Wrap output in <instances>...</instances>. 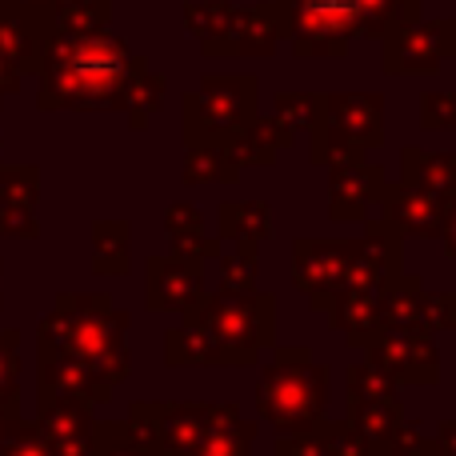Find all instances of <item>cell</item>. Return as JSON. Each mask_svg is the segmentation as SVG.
Wrapping results in <instances>:
<instances>
[{"label":"cell","instance_id":"39","mask_svg":"<svg viewBox=\"0 0 456 456\" xmlns=\"http://www.w3.org/2000/svg\"><path fill=\"white\" fill-rule=\"evenodd\" d=\"M168 244H173V248H168V252H176V256H184V260H200V265H208V260H216V256H221V252H224L221 236H208V232L168 236Z\"/></svg>","mask_w":456,"mask_h":456},{"label":"cell","instance_id":"4","mask_svg":"<svg viewBox=\"0 0 456 456\" xmlns=\"http://www.w3.org/2000/svg\"><path fill=\"white\" fill-rule=\"evenodd\" d=\"M200 316L221 353V369H252L265 348L276 345V297L273 292H205Z\"/></svg>","mask_w":456,"mask_h":456},{"label":"cell","instance_id":"26","mask_svg":"<svg viewBox=\"0 0 456 456\" xmlns=\"http://www.w3.org/2000/svg\"><path fill=\"white\" fill-rule=\"evenodd\" d=\"M401 181L417 184L425 192L449 197L456 189V152H425V149H404L401 152Z\"/></svg>","mask_w":456,"mask_h":456},{"label":"cell","instance_id":"15","mask_svg":"<svg viewBox=\"0 0 456 456\" xmlns=\"http://www.w3.org/2000/svg\"><path fill=\"white\" fill-rule=\"evenodd\" d=\"M380 216L404 236V240H441L444 228V197L425 192L417 184H388L380 197Z\"/></svg>","mask_w":456,"mask_h":456},{"label":"cell","instance_id":"35","mask_svg":"<svg viewBox=\"0 0 456 456\" xmlns=\"http://www.w3.org/2000/svg\"><path fill=\"white\" fill-rule=\"evenodd\" d=\"M216 265H221V289L224 292H252L256 289V276H260V256L256 252H221L216 256Z\"/></svg>","mask_w":456,"mask_h":456},{"label":"cell","instance_id":"48","mask_svg":"<svg viewBox=\"0 0 456 456\" xmlns=\"http://www.w3.org/2000/svg\"><path fill=\"white\" fill-rule=\"evenodd\" d=\"M417 456H456V452H452V449H444V444H436L433 436H428V441H425V449H420Z\"/></svg>","mask_w":456,"mask_h":456},{"label":"cell","instance_id":"14","mask_svg":"<svg viewBox=\"0 0 456 456\" xmlns=\"http://www.w3.org/2000/svg\"><path fill=\"white\" fill-rule=\"evenodd\" d=\"M316 120L337 128L364 152L385 144V96L380 93H321Z\"/></svg>","mask_w":456,"mask_h":456},{"label":"cell","instance_id":"34","mask_svg":"<svg viewBox=\"0 0 456 456\" xmlns=\"http://www.w3.org/2000/svg\"><path fill=\"white\" fill-rule=\"evenodd\" d=\"M0 456H53V452H48V441L40 436L37 420L12 417L0 425Z\"/></svg>","mask_w":456,"mask_h":456},{"label":"cell","instance_id":"19","mask_svg":"<svg viewBox=\"0 0 456 456\" xmlns=\"http://www.w3.org/2000/svg\"><path fill=\"white\" fill-rule=\"evenodd\" d=\"M409 417L401 404V396H369V401H345V420L361 433V441L369 444V456H393V441L401 420Z\"/></svg>","mask_w":456,"mask_h":456},{"label":"cell","instance_id":"5","mask_svg":"<svg viewBox=\"0 0 456 456\" xmlns=\"http://www.w3.org/2000/svg\"><path fill=\"white\" fill-rule=\"evenodd\" d=\"M256 77H205L200 88L184 93L181 101V133L184 144H221L228 133H236L240 125H248L256 112Z\"/></svg>","mask_w":456,"mask_h":456},{"label":"cell","instance_id":"43","mask_svg":"<svg viewBox=\"0 0 456 456\" xmlns=\"http://www.w3.org/2000/svg\"><path fill=\"white\" fill-rule=\"evenodd\" d=\"M441 240H444V256L452 260L456 268V189L444 197V228H441Z\"/></svg>","mask_w":456,"mask_h":456},{"label":"cell","instance_id":"21","mask_svg":"<svg viewBox=\"0 0 456 456\" xmlns=\"http://www.w3.org/2000/svg\"><path fill=\"white\" fill-rule=\"evenodd\" d=\"M324 313H329V324L345 337L348 348H364V340L380 329L377 289H340Z\"/></svg>","mask_w":456,"mask_h":456},{"label":"cell","instance_id":"31","mask_svg":"<svg viewBox=\"0 0 456 456\" xmlns=\"http://www.w3.org/2000/svg\"><path fill=\"white\" fill-rule=\"evenodd\" d=\"M361 157H369V152L356 149L348 136H340L337 128H329L324 120H316V125L308 128V160H313L316 168H332V165L361 160Z\"/></svg>","mask_w":456,"mask_h":456},{"label":"cell","instance_id":"7","mask_svg":"<svg viewBox=\"0 0 456 456\" xmlns=\"http://www.w3.org/2000/svg\"><path fill=\"white\" fill-rule=\"evenodd\" d=\"M224 404H176V401H136L128 409V428L152 456H189L205 428L221 417Z\"/></svg>","mask_w":456,"mask_h":456},{"label":"cell","instance_id":"38","mask_svg":"<svg viewBox=\"0 0 456 456\" xmlns=\"http://www.w3.org/2000/svg\"><path fill=\"white\" fill-rule=\"evenodd\" d=\"M420 128L425 133H456V93L420 96Z\"/></svg>","mask_w":456,"mask_h":456},{"label":"cell","instance_id":"25","mask_svg":"<svg viewBox=\"0 0 456 456\" xmlns=\"http://www.w3.org/2000/svg\"><path fill=\"white\" fill-rule=\"evenodd\" d=\"M252 441H256V420L240 417L236 404H224L189 456H252Z\"/></svg>","mask_w":456,"mask_h":456},{"label":"cell","instance_id":"44","mask_svg":"<svg viewBox=\"0 0 456 456\" xmlns=\"http://www.w3.org/2000/svg\"><path fill=\"white\" fill-rule=\"evenodd\" d=\"M16 88H20V72H16L12 64L0 56V104H4V96H12Z\"/></svg>","mask_w":456,"mask_h":456},{"label":"cell","instance_id":"10","mask_svg":"<svg viewBox=\"0 0 456 456\" xmlns=\"http://www.w3.org/2000/svg\"><path fill=\"white\" fill-rule=\"evenodd\" d=\"M444 56H456V20L420 24L409 20L385 32V72L388 77H428Z\"/></svg>","mask_w":456,"mask_h":456},{"label":"cell","instance_id":"8","mask_svg":"<svg viewBox=\"0 0 456 456\" xmlns=\"http://www.w3.org/2000/svg\"><path fill=\"white\" fill-rule=\"evenodd\" d=\"M364 361L385 369L396 385H441V348H436V337L417 329H385L380 324L369 340H364Z\"/></svg>","mask_w":456,"mask_h":456},{"label":"cell","instance_id":"41","mask_svg":"<svg viewBox=\"0 0 456 456\" xmlns=\"http://www.w3.org/2000/svg\"><path fill=\"white\" fill-rule=\"evenodd\" d=\"M273 456H329V452H324V444H321V436H316V428H308V433L276 436Z\"/></svg>","mask_w":456,"mask_h":456},{"label":"cell","instance_id":"2","mask_svg":"<svg viewBox=\"0 0 456 456\" xmlns=\"http://www.w3.org/2000/svg\"><path fill=\"white\" fill-rule=\"evenodd\" d=\"M128 324L133 316L112 305L109 292H56L53 313L37 324V356H77L109 388H117L133 372V353L125 340Z\"/></svg>","mask_w":456,"mask_h":456},{"label":"cell","instance_id":"29","mask_svg":"<svg viewBox=\"0 0 456 456\" xmlns=\"http://www.w3.org/2000/svg\"><path fill=\"white\" fill-rule=\"evenodd\" d=\"M181 181L184 184H232V181H240V168L224 157L221 144H184Z\"/></svg>","mask_w":456,"mask_h":456},{"label":"cell","instance_id":"1","mask_svg":"<svg viewBox=\"0 0 456 456\" xmlns=\"http://www.w3.org/2000/svg\"><path fill=\"white\" fill-rule=\"evenodd\" d=\"M149 69L144 56H133L120 37L104 28L93 32H48L40 53V93L37 104L45 112L80 109L104 112L120 109L128 80Z\"/></svg>","mask_w":456,"mask_h":456},{"label":"cell","instance_id":"37","mask_svg":"<svg viewBox=\"0 0 456 456\" xmlns=\"http://www.w3.org/2000/svg\"><path fill=\"white\" fill-rule=\"evenodd\" d=\"M0 396L20 401V332H0Z\"/></svg>","mask_w":456,"mask_h":456},{"label":"cell","instance_id":"49","mask_svg":"<svg viewBox=\"0 0 456 456\" xmlns=\"http://www.w3.org/2000/svg\"><path fill=\"white\" fill-rule=\"evenodd\" d=\"M0 273H4V260H0ZM0 308H4V297H0Z\"/></svg>","mask_w":456,"mask_h":456},{"label":"cell","instance_id":"28","mask_svg":"<svg viewBox=\"0 0 456 456\" xmlns=\"http://www.w3.org/2000/svg\"><path fill=\"white\" fill-rule=\"evenodd\" d=\"M321 117V93H281L273 104V125L281 133V149H297Z\"/></svg>","mask_w":456,"mask_h":456},{"label":"cell","instance_id":"30","mask_svg":"<svg viewBox=\"0 0 456 456\" xmlns=\"http://www.w3.org/2000/svg\"><path fill=\"white\" fill-rule=\"evenodd\" d=\"M160 101H165V77H157L152 69H141L133 80H128L125 101H120V112H128V128H133V133L149 128V120H152V112L160 109Z\"/></svg>","mask_w":456,"mask_h":456},{"label":"cell","instance_id":"42","mask_svg":"<svg viewBox=\"0 0 456 456\" xmlns=\"http://www.w3.org/2000/svg\"><path fill=\"white\" fill-rule=\"evenodd\" d=\"M433 433H425V428L417 425V420H409L404 417L401 420V428H396V441H393V456H417L420 449H425V441Z\"/></svg>","mask_w":456,"mask_h":456},{"label":"cell","instance_id":"22","mask_svg":"<svg viewBox=\"0 0 456 456\" xmlns=\"http://www.w3.org/2000/svg\"><path fill=\"white\" fill-rule=\"evenodd\" d=\"M425 281L412 273H396L380 284L377 300H380V324L385 329H417V332H428L425 329ZM433 337V332H428Z\"/></svg>","mask_w":456,"mask_h":456},{"label":"cell","instance_id":"18","mask_svg":"<svg viewBox=\"0 0 456 456\" xmlns=\"http://www.w3.org/2000/svg\"><path fill=\"white\" fill-rule=\"evenodd\" d=\"M276 40H281V28H276L273 4L232 8L224 32L205 48V56H268Z\"/></svg>","mask_w":456,"mask_h":456},{"label":"cell","instance_id":"47","mask_svg":"<svg viewBox=\"0 0 456 456\" xmlns=\"http://www.w3.org/2000/svg\"><path fill=\"white\" fill-rule=\"evenodd\" d=\"M444 313H449V329L444 332H452L456 337V292H444Z\"/></svg>","mask_w":456,"mask_h":456},{"label":"cell","instance_id":"33","mask_svg":"<svg viewBox=\"0 0 456 456\" xmlns=\"http://www.w3.org/2000/svg\"><path fill=\"white\" fill-rule=\"evenodd\" d=\"M93 449L96 456H152L133 436L128 420H93Z\"/></svg>","mask_w":456,"mask_h":456},{"label":"cell","instance_id":"24","mask_svg":"<svg viewBox=\"0 0 456 456\" xmlns=\"http://www.w3.org/2000/svg\"><path fill=\"white\" fill-rule=\"evenodd\" d=\"M96 409L85 401H61V396H37V428L48 444L56 441H80L93 436Z\"/></svg>","mask_w":456,"mask_h":456},{"label":"cell","instance_id":"20","mask_svg":"<svg viewBox=\"0 0 456 456\" xmlns=\"http://www.w3.org/2000/svg\"><path fill=\"white\" fill-rule=\"evenodd\" d=\"M216 236L240 252H256L273 236V208L265 200H221L216 205Z\"/></svg>","mask_w":456,"mask_h":456},{"label":"cell","instance_id":"9","mask_svg":"<svg viewBox=\"0 0 456 456\" xmlns=\"http://www.w3.org/2000/svg\"><path fill=\"white\" fill-rule=\"evenodd\" d=\"M356 240H324V236H297L292 240V284L305 292L308 308L324 313L340 289H345L348 260Z\"/></svg>","mask_w":456,"mask_h":456},{"label":"cell","instance_id":"17","mask_svg":"<svg viewBox=\"0 0 456 456\" xmlns=\"http://www.w3.org/2000/svg\"><path fill=\"white\" fill-rule=\"evenodd\" d=\"M37 396H61V401H85V404H104L112 388L88 369L85 361L64 353H45L37 356Z\"/></svg>","mask_w":456,"mask_h":456},{"label":"cell","instance_id":"36","mask_svg":"<svg viewBox=\"0 0 456 456\" xmlns=\"http://www.w3.org/2000/svg\"><path fill=\"white\" fill-rule=\"evenodd\" d=\"M316 436H321V444L329 456H369V444L361 441V433H356L345 417L340 420L321 417L316 420Z\"/></svg>","mask_w":456,"mask_h":456},{"label":"cell","instance_id":"3","mask_svg":"<svg viewBox=\"0 0 456 456\" xmlns=\"http://www.w3.org/2000/svg\"><path fill=\"white\" fill-rule=\"evenodd\" d=\"M329 364L313 361L308 345H273V361L256 380V417L281 436L308 433L329 409Z\"/></svg>","mask_w":456,"mask_h":456},{"label":"cell","instance_id":"13","mask_svg":"<svg viewBox=\"0 0 456 456\" xmlns=\"http://www.w3.org/2000/svg\"><path fill=\"white\" fill-rule=\"evenodd\" d=\"M205 265L184 260L176 252L144 260V305L152 313H176L181 316L192 300L205 297Z\"/></svg>","mask_w":456,"mask_h":456},{"label":"cell","instance_id":"12","mask_svg":"<svg viewBox=\"0 0 456 456\" xmlns=\"http://www.w3.org/2000/svg\"><path fill=\"white\" fill-rule=\"evenodd\" d=\"M388 189V173L380 165H369V157L345 160L329 168V216L337 224H361L369 208L380 205Z\"/></svg>","mask_w":456,"mask_h":456},{"label":"cell","instance_id":"40","mask_svg":"<svg viewBox=\"0 0 456 456\" xmlns=\"http://www.w3.org/2000/svg\"><path fill=\"white\" fill-rule=\"evenodd\" d=\"M165 232L168 236H189V232H205V216H200L197 205H184V200H173L165 208Z\"/></svg>","mask_w":456,"mask_h":456},{"label":"cell","instance_id":"11","mask_svg":"<svg viewBox=\"0 0 456 456\" xmlns=\"http://www.w3.org/2000/svg\"><path fill=\"white\" fill-rule=\"evenodd\" d=\"M364 236L356 240V252L348 260L345 273V289H377L388 276L404 273V236L396 232L385 216H364Z\"/></svg>","mask_w":456,"mask_h":456},{"label":"cell","instance_id":"16","mask_svg":"<svg viewBox=\"0 0 456 456\" xmlns=\"http://www.w3.org/2000/svg\"><path fill=\"white\" fill-rule=\"evenodd\" d=\"M37 197H40V168L37 165H0V236L37 240Z\"/></svg>","mask_w":456,"mask_h":456},{"label":"cell","instance_id":"50","mask_svg":"<svg viewBox=\"0 0 456 456\" xmlns=\"http://www.w3.org/2000/svg\"><path fill=\"white\" fill-rule=\"evenodd\" d=\"M0 425H4V420H0Z\"/></svg>","mask_w":456,"mask_h":456},{"label":"cell","instance_id":"46","mask_svg":"<svg viewBox=\"0 0 456 456\" xmlns=\"http://www.w3.org/2000/svg\"><path fill=\"white\" fill-rule=\"evenodd\" d=\"M20 417V401H8V396H0V420H12Z\"/></svg>","mask_w":456,"mask_h":456},{"label":"cell","instance_id":"23","mask_svg":"<svg viewBox=\"0 0 456 456\" xmlns=\"http://www.w3.org/2000/svg\"><path fill=\"white\" fill-rule=\"evenodd\" d=\"M221 149L236 168H273L281 157V133H276L273 117H252L248 125L224 136Z\"/></svg>","mask_w":456,"mask_h":456},{"label":"cell","instance_id":"6","mask_svg":"<svg viewBox=\"0 0 456 456\" xmlns=\"http://www.w3.org/2000/svg\"><path fill=\"white\" fill-rule=\"evenodd\" d=\"M276 28L292 40V53L345 56L348 40L364 32L361 0H273Z\"/></svg>","mask_w":456,"mask_h":456},{"label":"cell","instance_id":"45","mask_svg":"<svg viewBox=\"0 0 456 456\" xmlns=\"http://www.w3.org/2000/svg\"><path fill=\"white\" fill-rule=\"evenodd\" d=\"M433 441H436V444H444V449H452V452H456V420H449V417H444L441 425H436Z\"/></svg>","mask_w":456,"mask_h":456},{"label":"cell","instance_id":"27","mask_svg":"<svg viewBox=\"0 0 456 456\" xmlns=\"http://www.w3.org/2000/svg\"><path fill=\"white\" fill-rule=\"evenodd\" d=\"M133 268V224L128 221H96L93 224V273L96 276H128Z\"/></svg>","mask_w":456,"mask_h":456},{"label":"cell","instance_id":"32","mask_svg":"<svg viewBox=\"0 0 456 456\" xmlns=\"http://www.w3.org/2000/svg\"><path fill=\"white\" fill-rule=\"evenodd\" d=\"M345 396H356V401H369V396H401V385L388 377L385 369L361 361L345 369Z\"/></svg>","mask_w":456,"mask_h":456}]
</instances>
